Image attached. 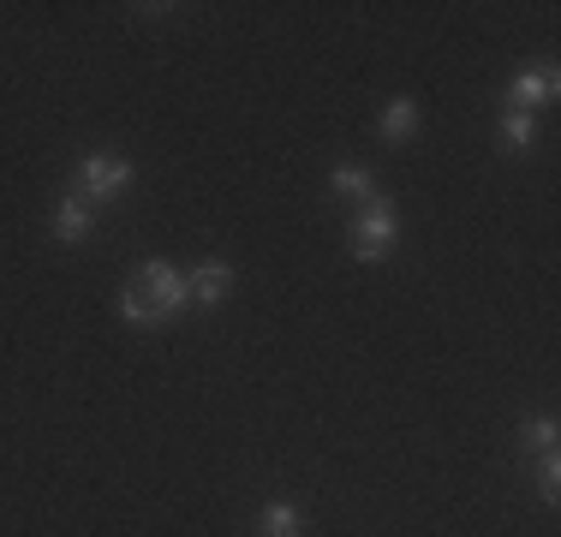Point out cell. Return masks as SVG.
Returning <instances> with one entry per match:
<instances>
[{"label": "cell", "instance_id": "obj_1", "mask_svg": "<svg viewBox=\"0 0 561 537\" xmlns=\"http://www.w3.org/2000/svg\"><path fill=\"white\" fill-rule=\"evenodd\" d=\"M192 293H185V275L173 263H144L138 275L119 287V317L138 322V329H162L173 311H185Z\"/></svg>", "mask_w": 561, "mask_h": 537}, {"label": "cell", "instance_id": "obj_2", "mask_svg": "<svg viewBox=\"0 0 561 537\" xmlns=\"http://www.w3.org/2000/svg\"><path fill=\"white\" fill-rule=\"evenodd\" d=\"M394 239H400V215L389 197H365V209H358V221H353V258L358 263H382L394 251Z\"/></svg>", "mask_w": 561, "mask_h": 537}, {"label": "cell", "instance_id": "obj_3", "mask_svg": "<svg viewBox=\"0 0 561 537\" xmlns=\"http://www.w3.org/2000/svg\"><path fill=\"white\" fill-rule=\"evenodd\" d=\"M131 185V161L114 156V150H90L78 161V197H90V204H102V197H119Z\"/></svg>", "mask_w": 561, "mask_h": 537}, {"label": "cell", "instance_id": "obj_4", "mask_svg": "<svg viewBox=\"0 0 561 537\" xmlns=\"http://www.w3.org/2000/svg\"><path fill=\"white\" fill-rule=\"evenodd\" d=\"M556 90H561L556 66H531V72H519L514 84H507V107H514V114H531V107L556 102Z\"/></svg>", "mask_w": 561, "mask_h": 537}, {"label": "cell", "instance_id": "obj_5", "mask_svg": "<svg viewBox=\"0 0 561 537\" xmlns=\"http://www.w3.org/2000/svg\"><path fill=\"white\" fill-rule=\"evenodd\" d=\"M185 293H192L197 311H216L227 293H233V263H197L192 275H185Z\"/></svg>", "mask_w": 561, "mask_h": 537}, {"label": "cell", "instance_id": "obj_6", "mask_svg": "<svg viewBox=\"0 0 561 537\" xmlns=\"http://www.w3.org/2000/svg\"><path fill=\"white\" fill-rule=\"evenodd\" d=\"M90 227H96V204L90 197H60L55 204V239L60 245H78V239H90Z\"/></svg>", "mask_w": 561, "mask_h": 537}, {"label": "cell", "instance_id": "obj_7", "mask_svg": "<svg viewBox=\"0 0 561 537\" xmlns=\"http://www.w3.org/2000/svg\"><path fill=\"white\" fill-rule=\"evenodd\" d=\"M377 132H382V144H407L412 132H419V102H412V96H394V102H382V114H377Z\"/></svg>", "mask_w": 561, "mask_h": 537}, {"label": "cell", "instance_id": "obj_8", "mask_svg": "<svg viewBox=\"0 0 561 537\" xmlns=\"http://www.w3.org/2000/svg\"><path fill=\"white\" fill-rule=\"evenodd\" d=\"M257 532L263 537H305V519H299V507H293V502H270V507H263V519H257Z\"/></svg>", "mask_w": 561, "mask_h": 537}, {"label": "cell", "instance_id": "obj_9", "mask_svg": "<svg viewBox=\"0 0 561 537\" xmlns=\"http://www.w3.org/2000/svg\"><path fill=\"white\" fill-rule=\"evenodd\" d=\"M329 192H335V197H353V204H365V197H377V180H370L365 168H335V173H329Z\"/></svg>", "mask_w": 561, "mask_h": 537}, {"label": "cell", "instance_id": "obj_10", "mask_svg": "<svg viewBox=\"0 0 561 537\" xmlns=\"http://www.w3.org/2000/svg\"><path fill=\"white\" fill-rule=\"evenodd\" d=\"M531 138H538V119L507 107V114H502V144H507V150H531Z\"/></svg>", "mask_w": 561, "mask_h": 537}, {"label": "cell", "instance_id": "obj_11", "mask_svg": "<svg viewBox=\"0 0 561 537\" xmlns=\"http://www.w3.org/2000/svg\"><path fill=\"white\" fill-rule=\"evenodd\" d=\"M556 436H561L556 419H526L519 424V442H526L531 454H556Z\"/></svg>", "mask_w": 561, "mask_h": 537}, {"label": "cell", "instance_id": "obj_12", "mask_svg": "<svg viewBox=\"0 0 561 537\" xmlns=\"http://www.w3.org/2000/svg\"><path fill=\"white\" fill-rule=\"evenodd\" d=\"M538 483H543V502H556V495H561V460H556V454H543Z\"/></svg>", "mask_w": 561, "mask_h": 537}]
</instances>
